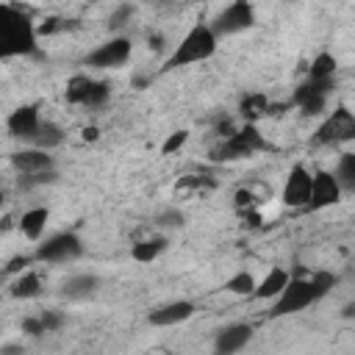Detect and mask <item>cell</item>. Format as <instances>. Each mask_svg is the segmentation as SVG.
<instances>
[{
	"mask_svg": "<svg viewBox=\"0 0 355 355\" xmlns=\"http://www.w3.org/2000/svg\"><path fill=\"white\" fill-rule=\"evenodd\" d=\"M338 283V275L327 272V269H316L311 275H291L286 288L272 300V311H269V319H280V316H291V313H300L305 311L308 305L324 300L333 286Z\"/></svg>",
	"mask_w": 355,
	"mask_h": 355,
	"instance_id": "1",
	"label": "cell"
},
{
	"mask_svg": "<svg viewBox=\"0 0 355 355\" xmlns=\"http://www.w3.org/2000/svg\"><path fill=\"white\" fill-rule=\"evenodd\" d=\"M36 50V25L17 6H0V58Z\"/></svg>",
	"mask_w": 355,
	"mask_h": 355,
	"instance_id": "2",
	"label": "cell"
},
{
	"mask_svg": "<svg viewBox=\"0 0 355 355\" xmlns=\"http://www.w3.org/2000/svg\"><path fill=\"white\" fill-rule=\"evenodd\" d=\"M219 47V39L211 33L208 22H197L191 25L183 39L175 44V50L169 53V58L164 61V69H178V67H189V64H200L208 61Z\"/></svg>",
	"mask_w": 355,
	"mask_h": 355,
	"instance_id": "3",
	"label": "cell"
},
{
	"mask_svg": "<svg viewBox=\"0 0 355 355\" xmlns=\"http://www.w3.org/2000/svg\"><path fill=\"white\" fill-rule=\"evenodd\" d=\"M263 150H269V141L263 139L258 125H241L230 136H225L219 144H214L208 158L214 164H233V161L252 158L255 153H263Z\"/></svg>",
	"mask_w": 355,
	"mask_h": 355,
	"instance_id": "4",
	"label": "cell"
},
{
	"mask_svg": "<svg viewBox=\"0 0 355 355\" xmlns=\"http://www.w3.org/2000/svg\"><path fill=\"white\" fill-rule=\"evenodd\" d=\"M31 255L36 263H69V261H78L83 255V241L78 233L61 230L44 241H39Z\"/></svg>",
	"mask_w": 355,
	"mask_h": 355,
	"instance_id": "5",
	"label": "cell"
},
{
	"mask_svg": "<svg viewBox=\"0 0 355 355\" xmlns=\"http://www.w3.org/2000/svg\"><path fill=\"white\" fill-rule=\"evenodd\" d=\"M252 25H255V8H252V3L236 0V3L225 6V8L214 17V22H211L208 28H211V33H214L216 39H225V36L244 33V31H250Z\"/></svg>",
	"mask_w": 355,
	"mask_h": 355,
	"instance_id": "6",
	"label": "cell"
},
{
	"mask_svg": "<svg viewBox=\"0 0 355 355\" xmlns=\"http://www.w3.org/2000/svg\"><path fill=\"white\" fill-rule=\"evenodd\" d=\"M355 139V114L347 105L333 108L313 133V144H344Z\"/></svg>",
	"mask_w": 355,
	"mask_h": 355,
	"instance_id": "7",
	"label": "cell"
},
{
	"mask_svg": "<svg viewBox=\"0 0 355 355\" xmlns=\"http://www.w3.org/2000/svg\"><path fill=\"white\" fill-rule=\"evenodd\" d=\"M130 53H133V42L119 33V36H111V39H105L103 44H97V47L83 58V64H86V67H94V69H116V67L128 64Z\"/></svg>",
	"mask_w": 355,
	"mask_h": 355,
	"instance_id": "8",
	"label": "cell"
},
{
	"mask_svg": "<svg viewBox=\"0 0 355 355\" xmlns=\"http://www.w3.org/2000/svg\"><path fill=\"white\" fill-rule=\"evenodd\" d=\"M333 89H336V78H333V80H313V78H305V80L294 89L291 103H294L305 116H316V114L324 111L327 97H330Z\"/></svg>",
	"mask_w": 355,
	"mask_h": 355,
	"instance_id": "9",
	"label": "cell"
},
{
	"mask_svg": "<svg viewBox=\"0 0 355 355\" xmlns=\"http://www.w3.org/2000/svg\"><path fill=\"white\" fill-rule=\"evenodd\" d=\"M111 97V86L105 80H94V78H86V75H75L69 83H67V100L75 103V105H83V108H100L105 105Z\"/></svg>",
	"mask_w": 355,
	"mask_h": 355,
	"instance_id": "10",
	"label": "cell"
},
{
	"mask_svg": "<svg viewBox=\"0 0 355 355\" xmlns=\"http://www.w3.org/2000/svg\"><path fill=\"white\" fill-rule=\"evenodd\" d=\"M255 330L250 322H233L216 330L214 336V355H236L252 341Z\"/></svg>",
	"mask_w": 355,
	"mask_h": 355,
	"instance_id": "11",
	"label": "cell"
},
{
	"mask_svg": "<svg viewBox=\"0 0 355 355\" xmlns=\"http://www.w3.org/2000/svg\"><path fill=\"white\" fill-rule=\"evenodd\" d=\"M308 194H311V172L305 164H294L286 175V183H283V205L286 208H305L308 205Z\"/></svg>",
	"mask_w": 355,
	"mask_h": 355,
	"instance_id": "12",
	"label": "cell"
},
{
	"mask_svg": "<svg viewBox=\"0 0 355 355\" xmlns=\"http://www.w3.org/2000/svg\"><path fill=\"white\" fill-rule=\"evenodd\" d=\"M341 186L336 183V178L330 172H313L311 175V194H308V211H322L330 208L341 200Z\"/></svg>",
	"mask_w": 355,
	"mask_h": 355,
	"instance_id": "13",
	"label": "cell"
},
{
	"mask_svg": "<svg viewBox=\"0 0 355 355\" xmlns=\"http://www.w3.org/2000/svg\"><path fill=\"white\" fill-rule=\"evenodd\" d=\"M42 125V114H39V105H17L8 116H6V130L11 139H19V141H31L33 133L39 130Z\"/></svg>",
	"mask_w": 355,
	"mask_h": 355,
	"instance_id": "14",
	"label": "cell"
},
{
	"mask_svg": "<svg viewBox=\"0 0 355 355\" xmlns=\"http://www.w3.org/2000/svg\"><path fill=\"white\" fill-rule=\"evenodd\" d=\"M194 302L191 300H172V302H164L158 308H153L147 313V324L153 327H178L183 322H189L194 316Z\"/></svg>",
	"mask_w": 355,
	"mask_h": 355,
	"instance_id": "15",
	"label": "cell"
},
{
	"mask_svg": "<svg viewBox=\"0 0 355 355\" xmlns=\"http://www.w3.org/2000/svg\"><path fill=\"white\" fill-rule=\"evenodd\" d=\"M11 166L19 178H28V175H42V172H50L55 169V158L44 150H33V147H25V150H17L11 153Z\"/></svg>",
	"mask_w": 355,
	"mask_h": 355,
	"instance_id": "16",
	"label": "cell"
},
{
	"mask_svg": "<svg viewBox=\"0 0 355 355\" xmlns=\"http://www.w3.org/2000/svg\"><path fill=\"white\" fill-rule=\"evenodd\" d=\"M97 286H100V280H97V275H72V277H67L64 283H61V297L64 300H69V302H83V300H89V297H94L97 294Z\"/></svg>",
	"mask_w": 355,
	"mask_h": 355,
	"instance_id": "17",
	"label": "cell"
},
{
	"mask_svg": "<svg viewBox=\"0 0 355 355\" xmlns=\"http://www.w3.org/2000/svg\"><path fill=\"white\" fill-rule=\"evenodd\" d=\"M47 222H50V211H47V208H42V205H36V208H28V211L19 216V222H17V230H19L25 239H31V241H39V239L44 236V227H47Z\"/></svg>",
	"mask_w": 355,
	"mask_h": 355,
	"instance_id": "18",
	"label": "cell"
},
{
	"mask_svg": "<svg viewBox=\"0 0 355 355\" xmlns=\"http://www.w3.org/2000/svg\"><path fill=\"white\" fill-rule=\"evenodd\" d=\"M288 277H291V272H288V269H283V266H272V269L263 275V280H261V283H255L252 300H275V297L286 288Z\"/></svg>",
	"mask_w": 355,
	"mask_h": 355,
	"instance_id": "19",
	"label": "cell"
},
{
	"mask_svg": "<svg viewBox=\"0 0 355 355\" xmlns=\"http://www.w3.org/2000/svg\"><path fill=\"white\" fill-rule=\"evenodd\" d=\"M166 247H169L166 236H147V239L133 241V247H130V258L139 261V263H153L155 258H161V255L166 252Z\"/></svg>",
	"mask_w": 355,
	"mask_h": 355,
	"instance_id": "20",
	"label": "cell"
},
{
	"mask_svg": "<svg viewBox=\"0 0 355 355\" xmlns=\"http://www.w3.org/2000/svg\"><path fill=\"white\" fill-rule=\"evenodd\" d=\"M272 114V103L266 94H244L241 103H239V116L244 119V125H255L261 116Z\"/></svg>",
	"mask_w": 355,
	"mask_h": 355,
	"instance_id": "21",
	"label": "cell"
},
{
	"mask_svg": "<svg viewBox=\"0 0 355 355\" xmlns=\"http://www.w3.org/2000/svg\"><path fill=\"white\" fill-rule=\"evenodd\" d=\"M61 141H64V130H61V125H58V122H50V119H42L39 130L33 133V139H31L28 144H31L33 150L53 153L55 147H61Z\"/></svg>",
	"mask_w": 355,
	"mask_h": 355,
	"instance_id": "22",
	"label": "cell"
},
{
	"mask_svg": "<svg viewBox=\"0 0 355 355\" xmlns=\"http://www.w3.org/2000/svg\"><path fill=\"white\" fill-rule=\"evenodd\" d=\"M39 291H42V277H39V272H31V269L19 272L17 280L8 286V294L14 300H33V297H39Z\"/></svg>",
	"mask_w": 355,
	"mask_h": 355,
	"instance_id": "23",
	"label": "cell"
},
{
	"mask_svg": "<svg viewBox=\"0 0 355 355\" xmlns=\"http://www.w3.org/2000/svg\"><path fill=\"white\" fill-rule=\"evenodd\" d=\"M336 178V183L341 186V191H355V153H341L336 169L330 172Z\"/></svg>",
	"mask_w": 355,
	"mask_h": 355,
	"instance_id": "24",
	"label": "cell"
},
{
	"mask_svg": "<svg viewBox=\"0 0 355 355\" xmlns=\"http://www.w3.org/2000/svg\"><path fill=\"white\" fill-rule=\"evenodd\" d=\"M336 69H338L336 55L333 53H319V55H313V61L308 67V78H313V80H333Z\"/></svg>",
	"mask_w": 355,
	"mask_h": 355,
	"instance_id": "25",
	"label": "cell"
},
{
	"mask_svg": "<svg viewBox=\"0 0 355 355\" xmlns=\"http://www.w3.org/2000/svg\"><path fill=\"white\" fill-rule=\"evenodd\" d=\"M255 277H252V272H236V275H230L227 280H225V291L227 294H236V297H252V291H255Z\"/></svg>",
	"mask_w": 355,
	"mask_h": 355,
	"instance_id": "26",
	"label": "cell"
},
{
	"mask_svg": "<svg viewBox=\"0 0 355 355\" xmlns=\"http://www.w3.org/2000/svg\"><path fill=\"white\" fill-rule=\"evenodd\" d=\"M155 227H164V230H175V227H183L186 225V214L178 208V205H169L164 211L155 214Z\"/></svg>",
	"mask_w": 355,
	"mask_h": 355,
	"instance_id": "27",
	"label": "cell"
},
{
	"mask_svg": "<svg viewBox=\"0 0 355 355\" xmlns=\"http://www.w3.org/2000/svg\"><path fill=\"white\" fill-rule=\"evenodd\" d=\"M186 141H189V130H186V128L169 133V136L164 139V144H161V155H175V153H180V150L186 147Z\"/></svg>",
	"mask_w": 355,
	"mask_h": 355,
	"instance_id": "28",
	"label": "cell"
},
{
	"mask_svg": "<svg viewBox=\"0 0 355 355\" xmlns=\"http://www.w3.org/2000/svg\"><path fill=\"white\" fill-rule=\"evenodd\" d=\"M133 14H136V6H130V3L116 6V8L111 11V17H108V28H111V31L122 28L125 22H130V19H133Z\"/></svg>",
	"mask_w": 355,
	"mask_h": 355,
	"instance_id": "29",
	"label": "cell"
},
{
	"mask_svg": "<svg viewBox=\"0 0 355 355\" xmlns=\"http://www.w3.org/2000/svg\"><path fill=\"white\" fill-rule=\"evenodd\" d=\"M58 172L50 169V172H42V175H28V178H19V189L28 191V189H36V186H44V183H55Z\"/></svg>",
	"mask_w": 355,
	"mask_h": 355,
	"instance_id": "30",
	"label": "cell"
},
{
	"mask_svg": "<svg viewBox=\"0 0 355 355\" xmlns=\"http://www.w3.org/2000/svg\"><path fill=\"white\" fill-rule=\"evenodd\" d=\"M39 322H42V327H44V333H55V330H61L64 327V322H67V316L61 313V311H44V313H39Z\"/></svg>",
	"mask_w": 355,
	"mask_h": 355,
	"instance_id": "31",
	"label": "cell"
},
{
	"mask_svg": "<svg viewBox=\"0 0 355 355\" xmlns=\"http://www.w3.org/2000/svg\"><path fill=\"white\" fill-rule=\"evenodd\" d=\"M33 263V255H17V258H11L6 266H3V275H19V272H25V266H31Z\"/></svg>",
	"mask_w": 355,
	"mask_h": 355,
	"instance_id": "32",
	"label": "cell"
},
{
	"mask_svg": "<svg viewBox=\"0 0 355 355\" xmlns=\"http://www.w3.org/2000/svg\"><path fill=\"white\" fill-rule=\"evenodd\" d=\"M19 330H22L25 336H31V338H39V336H44V327H42L39 316H25V319L19 322Z\"/></svg>",
	"mask_w": 355,
	"mask_h": 355,
	"instance_id": "33",
	"label": "cell"
},
{
	"mask_svg": "<svg viewBox=\"0 0 355 355\" xmlns=\"http://www.w3.org/2000/svg\"><path fill=\"white\" fill-rule=\"evenodd\" d=\"M58 22H61V19H55V17L44 19V25L36 28V36H39V33H53V31H58Z\"/></svg>",
	"mask_w": 355,
	"mask_h": 355,
	"instance_id": "34",
	"label": "cell"
},
{
	"mask_svg": "<svg viewBox=\"0 0 355 355\" xmlns=\"http://www.w3.org/2000/svg\"><path fill=\"white\" fill-rule=\"evenodd\" d=\"M97 136H100V130H97L94 125H92V128H83V141H94Z\"/></svg>",
	"mask_w": 355,
	"mask_h": 355,
	"instance_id": "35",
	"label": "cell"
},
{
	"mask_svg": "<svg viewBox=\"0 0 355 355\" xmlns=\"http://www.w3.org/2000/svg\"><path fill=\"white\" fill-rule=\"evenodd\" d=\"M11 227H14V216L6 214V216L0 219V233H6V230H11Z\"/></svg>",
	"mask_w": 355,
	"mask_h": 355,
	"instance_id": "36",
	"label": "cell"
},
{
	"mask_svg": "<svg viewBox=\"0 0 355 355\" xmlns=\"http://www.w3.org/2000/svg\"><path fill=\"white\" fill-rule=\"evenodd\" d=\"M352 313H355V305H352V302H347V305H344V316H347V319H349V316H352Z\"/></svg>",
	"mask_w": 355,
	"mask_h": 355,
	"instance_id": "37",
	"label": "cell"
},
{
	"mask_svg": "<svg viewBox=\"0 0 355 355\" xmlns=\"http://www.w3.org/2000/svg\"><path fill=\"white\" fill-rule=\"evenodd\" d=\"M3 202H6V194H3V189H0V205H3Z\"/></svg>",
	"mask_w": 355,
	"mask_h": 355,
	"instance_id": "38",
	"label": "cell"
}]
</instances>
